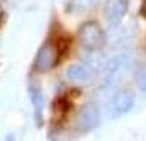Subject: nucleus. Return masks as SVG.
Returning <instances> with one entry per match:
<instances>
[{
    "label": "nucleus",
    "mask_w": 146,
    "mask_h": 141,
    "mask_svg": "<svg viewBox=\"0 0 146 141\" xmlns=\"http://www.w3.org/2000/svg\"><path fill=\"white\" fill-rule=\"evenodd\" d=\"M128 8V0H107L105 3V17L110 26H117Z\"/></svg>",
    "instance_id": "nucleus-2"
},
{
    "label": "nucleus",
    "mask_w": 146,
    "mask_h": 141,
    "mask_svg": "<svg viewBox=\"0 0 146 141\" xmlns=\"http://www.w3.org/2000/svg\"><path fill=\"white\" fill-rule=\"evenodd\" d=\"M133 105H135V97L130 92H121V94L113 97L112 103H110V115L113 118L125 115L126 112H130L133 108Z\"/></svg>",
    "instance_id": "nucleus-3"
},
{
    "label": "nucleus",
    "mask_w": 146,
    "mask_h": 141,
    "mask_svg": "<svg viewBox=\"0 0 146 141\" xmlns=\"http://www.w3.org/2000/svg\"><path fill=\"white\" fill-rule=\"evenodd\" d=\"M79 41L84 48L95 51V49H100L105 44V33L97 23L87 21L79 30Z\"/></svg>",
    "instance_id": "nucleus-1"
},
{
    "label": "nucleus",
    "mask_w": 146,
    "mask_h": 141,
    "mask_svg": "<svg viewBox=\"0 0 146 141\" xmlns=\"http://www.w3.org/2000/svg\"><path fill=\"white\" fill-rule=\"evenodd\" d=\"M141 12H143V15L146 17V0H143V8H141Z\"/></svg>",
    "instance_id": "nucleus-9"
},
{
    "label": "nucleus",
    "mask_w": 146,
    "mask_h": 141,
    "mask_svg": "<svg viewBox=\"0 0 146 141\" xmlns=\"http://www.w3.org/2000/svg\"><path fill=\"white\" fill-rule=\"evenodd\" d=\"M92 2L94 0H74V5L77 8H86V7H89Z\"/></svg>",
    "instance_id": "nucleus-8"
},
{
    "label": "nucleus",
    "mask_w": 146,
    "mask_h": 141,
    "mask_svg": "<svg viewBox=\"0 0 146 141\" xmlns=\"http://www.w3.org/2000/svg\"><path fill=\"white\" fill-rule=\"evenodd\" d=\"M100 121V113H99V108L95 105H86L80 112L79 117V128L82 131H90L94 128L99 125Z\"/></svg>",
    "instance_id": "nucleus-4"
},
{
    "label": "nucleus",
    "mask_w": 146,
    "mask_h": 141,
    "mask_svg": "<svg viewBox=\"0 0 146 141\" xmlns=\"http://www.w3.org/2000/svg\"><path fill=\"white\" fill-rule=\"evenodd\" d=\"M67 79L71 82H76V84H84V82L90 81L92 77V69L87 66V64H74L67 69Z\"/></svg>",
    "instance_id": "nucleus-6"
},
{
    "label": "nucleus",
    "mask_w": 146,
    "mask_h": 141,
    "mask_svg": "<svg viewBox=\"0 0 146 141\" xmlns=\"http://www.w3.org/2000/svg\"><path fill=\"white\" fill-rule=\"evenodd\" d=\"M30 94H31V102H33V105H35L36 115L41 113V110H43V97H41L40 89L31 87V89H30Z\"/></svg>",
    "instance_id": "nucleus-7"
},
{
    "label": "nucleus",
    "mask_w": 146,
    "mask_h": 141,
    "mask_svg": "<svg viewBox=\"0 0 146 141\" xmlns=\"http://www.w3.org/2000/svg\"><path fill=\"white\" fill-rule=\"evenodd\" d=\"M58 61V53L51 44H44V46L40 49L38 53V58H36V67L40 71H49L51 67L56 64Z\"/></svg>",
    "instance_id": "nucleus-5"
}]
</instances>
